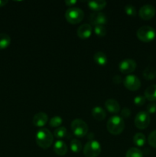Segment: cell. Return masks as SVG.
Instances as JSON below:
<instances>
[{"label": "cell", "mask_w": 156, "mask_h": 157, "mask_svg": "<svg viewBox=\"0 0 156 157\" xmlns=\"http://www.w3.org/2000/svg\"><path fill=\"white\" fill-rule=\"evenodd\" d=\"M131 115V111L128 108H126V107H124L122 108V110H121V116H122V118H128Z\"/></svg>", "instance_id": "1f68e13d"}, {"label": "cell", "mask_w": 156, "mask_h": 157, "mask_svg": "<svg viewBox=\"0 0 156 157\" xmlns=\"http://www.w3.org/2000/svg\"><path fill=\"white\" fill-rule=\"evenodd\" d=\"M145 98L144 96H136L134 98V103L136 106H142L145 103Z\"/></svg>", "instance_id": "f546056e"}, {"label": "cell", "mask_w": 156, "mask_h": 157, "mask_svg": "<svg viewBox=\"0 0 156 157\" xmlns=\"http://www.w3.org/2000/svg\"><path fill=\"white\" fill-rule=\"evenodd\" d=\"M92 115H93L94 119L99 121L104 120L106 117V113L105 110L100 107H95L92 110Z\"/></svg>", "instance_id": "ac0fdd59"}, {"label": "cell", "mask_w": 156, "mask_h": 157, "mask_svg": "<svg viewBox=\"0 0 156 157\" xmlns=\"http://www.w3.org/2000/svg\"><path fill=\"white\" fill-rule=\"evenodd\" d=\"M67 129L64 127H60L57 128L54 132V136L57 138H64L67 136Z\"/></svg>", "instance_id": "d4e9b609"}, {"label": "cell", "mask_w": 156, "mask_h": 157, "mask_svg": "<svg viewBox=\"0 0 156 157\" xmlns=\"http://www.w3.org/2000/svg\"><path fill=\"white\" fill-rule=\"evenodd\" d=\"M90 21L92 24L94 25V26L103 25L107 22V18L102 12H95L90 15Z\"/></svg>", "instance_id": "8fae6325"}, {"label": "cell", "mask_w": 156, "mask_h": 157, "mask_svg": "<svg viewBox=\"0 0 156 157\" xmlns=\"http://www.w3.org/2000/svg\"><path fill=\"white\" fill-rule=\"evenodd\" d=\"M119 71L122 74H130L136 68V63L132 59L122 60L119 64Z\"/></svg>", "instance_id": "30bf717a"}, {"label": "cell", "mask_w": 156, "mask_h": 157, "mask_svg": "<svg viewBox=\"0 0 156 157\" xmlns=\"http://www.w3.org/2000/svg\"><path fill=\"white\" fill-rule=\"evenodd\" d=\"M88 125L85 121L80 119H76L72 121L71 130L74 136L82 138L87 134L88 132Z\"/></svg>", "instance_id": "277c9868"}, {"label": "cell", "mask_w": 156, "mask_h": 157, "mask_svg": "<svg viewBox=\"0 0 156 157\" xmlns=\"http://www.w3.org/2000/svg\"><path fill=\"white\" fill-rule=\"evenodd\" d=\"M138 38L143 42H150L155 38V30L150 26H142L137 31Z\"/></svg>", "instance_id": "5b68a950"}, {"label": "cell", "mask_w": 156, "mask_h": 157, "mask_svg": "<svg viewBox=\"0 0 156 157\" xmlns=\"http://www.w3.org/2000/svg\"><path fill=\"white\" fill-rule=\"evenodd\" d=\"M124 86L126 87L128 90L135 91L140 88L141 81L139 78L135 75H128L125 77L124 79Z\"/></svg>", "instance_id": "ba28073f"}, {"label": "cell", "mask_w": 156, "mask_h": 157, "mask_svg": "<svg viewBox=\"0 0 156 157\" xmlns=\"http://www.w3.org/2000/svg\"><path fill=\"white\" fill-rule=\"evenodd\" d=\"M143 77L148 81L154 79L156 78V69L152 67H147L143 71Z\"/></svg>", "instance_id": "ffe728a7"}, {"label": "cell", "mask_w": 156, "mask_h": 157, "mask_svg": "<svg viewBox=\"0 0 156 157\" xmlns=\"http://www.w3.org/2000/svg\"><path fill=\"white\" fill-rule=\"evenodd\" d=\"M77 2L75 0H67V1H65V4L68 6H73V5H75Z\"/></svg>", "instance_id": "836d02e7"}, {"label": "cell", "mask_w": 156, "mask_h": 157, "mask_svg": "<svg viewBox=\"0 0 156 157\" xmlns=\"http://www.w3.org/2000/svg\"><path fill=\"white\" fill-rule=\"evenodd\" d=\"M113 81L115 84H120L122 81V77L119 76V75H115L113 78Z\"/></svg>", "instance_id": "d6a6232c"}, {"label": "cell", "mask_w": 156, "mask_h": 157, "mask_svg": "<svg viewBox=\"0 0 156 157\" xmlns=\"http://www.w3.org/2000/svg\"><path fill=\"white\" fill-rule=\"evenodd\" d=\"M93 59H94V61L96 64L100 66H103L105 64H106L107 61H108V58H107V56L106 55V54L102 52L95 53L94 55H93Z\"/></svg>", "instance_id": "d6986e66"}, {"label": "cell", "mask_w": 156, "mask_h": 157, "mask_svg": "<svg viewBox=\"0 0 156 157\" xmlns=\"http://www.w3.org/2000/svg\"><path fill=\"white\" fill-rule=\"evenodd\" d=\"M101 153V146L96 140H90L84 148V155L86 157H97Z\"/></svg>", "instance_id": "8992f818"}, {"label": "cell", "mask_w": 156, "mask_h": 157, "mask_svg": "<svg viewBox=\"0 0 156 157\" xmlns=\"http://www.w3.org/2000/svg\"><path fill=\"white\" fill-rule=\"evenodd\" d=\"M70 147L71 151H73L75 153H80L81 150H82V144H81V143L78 140L73 139L70 141Z\"/></svg>", "instance_id": "603a6c76"}, {"label": "cell", "mask_w": 156, "mask_h": 157, "mask_svg": "<svg viewBox=\"0 0 156 157\" xmlns=\"http://www.w3.org/2000/svg\"><path fill=\"white\" fill-rule=\"evenodd\" d=\"M11 43V38L7 34H0V50L9 47Z\"/></svg>", "instance_id": "7402d4cb"}, {"label": "cell", "mask_w": 156, "mask_h": 157, "mask_svg": "<svg viewBox=\"0 0 156 157\" xmlns=\"http://www.w3.org/2000/svg\"><path fill=\"white\" fill-rule=\"evenodd\" d=\"M145 98L150 101H156V84L149 86L145 89Z\"/></svg>", "instance_id": "e0dca14e"}, {"label": "cell", "mask_w": 156, "mask_h": 157, "mask_svg": "<svg viewBox=\"0 0 156 157\" xmlns=\"http://www.w3.org/2000/svg\"><path fill=\"white\" fill-rule=\"evenodd\" d=\"M105 107L106 110L112 113H117L120 110L119 103L114 99L106 100L105 102Z\"/></svg>", "instance_id": "9a60e30c"}, {"label": "cell", "mask_w": 156, "mask_h": 157, "mask_svg": "<svg viewBox=\"0 0 156 157\" xmlns=\"http://www.w3.org/2000/svg\"><path fill=\"white\" fill-rule=\"evenodd\" d=\"M77 36L81 39H87L90 37L92 34V27L89 24H83L80 26L76 31Z\"/></svg>", "instance_id": "7c38bea8"}, {"label": "cell", "mask_w": 156, "mask_h": 157, "mask_svg": "<svg viewBox=\"0 0 156 157\" xmlns=\"http://www.w3.org/2000/svg\"><path fill=\"white\" fill-rule=\"evenodd\" d=\"M106 6V2L105 0H96V1L88 2L89 8L91 9L92 10L96 11V12L102 10V9L105 8Z\"/></svg>", "instance_id": "2e32d148"}, {"label": "cell", "mask_w": 156, "mask_h": 157, "mask_svg": "<svg viewBox=\"0 0 156 157\" xmlns=\"http://www.w3.org/2000/svg\"><path fill=\"white\" fill-rule=\"evenodd\" d=\"M8 3L7 0H0V7L5 6Z\"/></svg>", "instance_id": "e575fe53"}, {"label": "cell", "mask_w": 156, "mask_h": 157, "mask_svg": "<svg viewBox=\"0 0 156 157\" xmlns=\"http://www.w3.org/2000/svg\"><path fill=\"white\" fill-rule=\"evenodd\" d=\"M133 142L137 147H143L146 142V138L143 133H137L133 137Z\"/></svg>", "instance_id": "44dd1931"}, {"label": "cell", "mask_w": 156, "mask_h": 157, "mask_svg": "<svg viewBox=\"0 0 156 157\" xmlns=\"http://www.w3.org/2000/svg\"><path fill=\"white\" fill-rule=\"evenodd\" d=\"M48 121V116L44 112L36 113L33 117V124L36 127H41L45 125Z\"/></svg>", "instance_id": "4fadbf2b"}, {"label": "cell", "mask_w": 156, "mask_h": 157, "mask_svg": "<svg viewBox=\"0 0 156 157\" xmlns=\"http://www.w3.org/2000/svg\"><path fill=\"white\" fill-rule=\"evenodd\" d=\"M35 140L38 147L42 149H47L53 144L54 136L50 130L41 128L37 132Z\"/></svg>", "instance_id": "6da1fadb"}, {"label": "cell", "mask_w": 156, "mask_h": 157, "mask_svg": "<svg viewBox=\"0 0 156 157\" xmlns=\"http://www.w3.org/2000/svg\"><path fill=\"white\" fill-rule=\"evenodd\" d=\"M155 9L153 6L149 4L144 5L139 9V16L143 20H150L155 15Z\"/></svg>", "instance_id": "9c48e42d"}, {"label": "cell", "mask_w": 156, "mask_h": 157, "mask_svg": "<svg viewBox=\"0 0 156 157\" xmlns=\"http://www.w3.org/2000/svg\"><path fill=\"white\" fill-rule=\"evenodd\" d=\"M62 121L63 120L61 117L54 116V117H52L51 119H50L49 124H50V126L51 127H58L61 124H62Z\"/></svg>", "instance_id": "4316f807"}, {"label": "cell", "mask_w": 156, "mask_h": 157, "mask_svg": "<svg viewBox=\"0 0 156 157\" xmlns=\"http://www.w3.org/2000/svg\"><path fill=\"white\" fill-rule=\"evenodd\" d=\"M54 151L58 156H64L67 153V144L63 140H57L54 144Z\"/></svg>", "instance_id": "5bb4252c"}, {"label": "cell", "mask_w": 156, "mask_h": 157, "mask_svg": "<svg viewBox=\"0 0 156 157\" xmlns=\"http://www.w3.org/2000/svg\"><path fill=\"white\" fill-rule=\"evenodd\" d=\"M150 121L149 113L145 111H141L138 113L135 117V125L138 129L145 130L149 125Z\"/></svg>", "instance_id": "52a82bcc"}, {"label": "cell", "mask_w": 156, "mask_h": 157, "mask_svg": "<svg viewBox=\"0 0 156 157\" xmlns=\"http://www.w3.org/2000/svg\"><path fill=\"white\" fill-rule=\"evenodd\" d=\"M84 17V12L78 7H70L66 11L65 18L69 23L72 25L80 23Z\"/></svg>", "instance_id": "3957f363"}, {"label": "cell", "mask_w": 156, "mask_h": 157, "mask_svg": "<svg viewBox=\"0 0 156 157\" xmlns=\"http://www.w3.org/2000/svg\"><path fill=\"white\" fill-rule=\"evenodd\" d=\"M94 32L98 37L102 38L106 35V29L104 25H96L94 26Z\"/></svg>", "instance_id": "484cf974"}, {"label": "cell", "mask_w": 156, "mask_h": 157, "mask_svg": "<svg viewBox=\"0 0 156 157\" xmlns=\"http://www.w3.org/2000/svg\"><path fill=\"white\" fill-rule=\"evenodd\" d=\"M125 12L129 16H135L136 15V9L132 5H126L125 6Z\"/></svg>", "instance_id": "f1b7e54d"}, {"label": "cell", "mask_w": 156, "mask_h": 157, "mask_svg": "<svg viewBox=\"0 0 156 157\" xmlns=\"http://www.w3.org/2000/svg\"><path fill=\"white\" fill-rule=\"evenodd\" d=\"M125 157H143V153H142V150L136 148V147H132L126 152Z\"/></svg>", "instance_id": "cb8c5ba5"}, {"label": "cell", "mask_w": 156, "mask_h": 157, "mask_svg": "<svg viewBox=\"0 0 156 157\" xmlns=\"http://www.w3.org/2000/svg\"><path fill=\"white\" fill-rule=\"evenodd\" d=\"M148 142L151 147L156 148V130L151 132L148 137Z\"/></svg>", "instance_id": "83f0119b"}, {"label": "cell", "mask_w": 156, "mask_h": 157, "mask_svg": "<svg viewBox=\"0 0 156 157\" xmlns=\"http://www.w3.org/2000/svg\"><path fill=\"white\" fill-rule=\"evenodd\" d=\"M106 128L111 134H120L125 128V123H124L123 119L117 115L111 117L107 121Z\"/></svg>", "instance_id": "7a4b0ae2"}, {"label": "cell", "mask_w": 156, "mask_h": 157, "mask_svg": "<svg viewBox=\"0 0 156 157\" xmlns=\"http://www.w3.org/2000/svg\"><path fill=\"white\" fill-rule=\"evenodd\" d=\"M147 113H154L156 112V104L155 103H151V104L147 105Z\"/></svg>", "instance_id": "4dcf8cb0"}]
</instances>
